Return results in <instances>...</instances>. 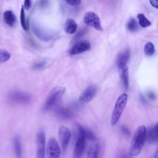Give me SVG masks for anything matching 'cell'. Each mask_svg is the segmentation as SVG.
Returning a JSON list of instances; mask_svg holds the SVG:
<instances>
[{
    "label": "cell",
    "instance_id": "7a4b0ae2",
    "mask_svg": "<svg viewBox=\"0 0 158 158\" xmlns=\"http://www.w3.org/2000/svg\"><path fill=\"white\" fill-rule=\"evenodd\" d=\"M65 93V88L62 86H57L53 88L49 93L46 99L43 109L44 111H48L52 108L62 98Z\"/></svg>",
    "mask_w": 158,
    "mask_h": 158
},
{
    "label": "cell",
    "instance_id": "6da1fadb",
    "mask_svg": "<svg viewBox=\"0 0 158 158\" xmlns=\"http://www.w3.org/2000/svg\"><path fill=\"white\" fill-rule=\"evenodd\" d=\"M146 140V128L144 126L138 127L132 138L128 154L130 156H136L140 154Z\"/></svg>",
    "mask_w": 158,
    "mask_h": 158
},
{
    "label": "cell",
    "instance_id": "44dd1931",
    "mask_svg": "<svg viewBox=\"0 0 158 158\" xmlns=\"http://www.w3.org/2000/svg\"><path fill=\"white\" fill-rule=\"evenodd\" d=\"M144 51L146 56H152L155 52V47L154 44L151 42L147 43L144 46Z\"/></svg>",
    "mask_w": 158,
    "mask_h": 158
},
{
    "label": "cell",
    "instance_id": "ba28073f",
    "mask_svg": "<svg viewBox=\"0 0 158 158\" xmlns=\"http://www.w3.org/2000/svg\"><path fill=\"white\" fill-rule=\"evenodd\" d=\"M96 91L97 89L96 86H88L80 95L78 98V102L81 104H85L90 102L95 96Z\"/></svg>",
    "mask_w": 158,
    "mask_h": 158
},
{
    "label": "cell",
    "instance_id": "d4e9b609",
    "mask_svg": "<svg viewBox=\"0 0 158 158\" xmlns=\"http://www.w3.org/2000/svg\"><path fill=\"white\" fill-rule=\"evenodd\" d=\"M85 136L86 139H88L91 141H94L96 140V137L94 135L93 133V132L86 128H85Z\"/></svg>",
    "mask_w": 158,
    "mask_h": 158
},
{
    "label": "cell",
    "instance_id": "5b68a950",
    "mask_svg": "<svg viewBox=\"0 0 158 158\" xmlns=\"http://www.w3.org/2000/svg\"><path fill=\"white\" fill-rule=\"evenodd\" d=\"M7 99L15 104H26L30 102L31 96L27 92L22 91H12L8 93Z\"/></svg>",
    "mask_w": 158,
    "mask_h": 158
},
{
    "label": "cell",
    "instance_id": "d6986e66",
    "mask_svg": "<svg viewBox=\"0 0 158 158\" xmlns=\"http://www.w3.org/2000/svg\"><path fill=\"white\" fill-rule=\"evenodd\" d=\"M56 114L59 117L63 119L70 118L72 117L73 115L72 112L70 109L63 107L57 108L56 110Z\"/></svg>",
    "mask_w": 158,
    "mask_h": 158
},
{
    "label": "cell",
    "instance_id": "f1b7e54d",
    "mask_svg": "<svg viewBox=\"0 0 158 158\" xmlns=\"http://www.w3.org/2000/svg\"><path fill=\"white\" fill-rule=\"evenodd\" d=\"M31 0H25L23 6L24 9L28 10L31 7Z\"/></svg>",
    "mask_w": 158,
    "mask_h": 158
},
{
    "label": "cell",
    "instance_id": "8992f818",
    "mask_svg": "<svg viewBox=\"0 0 158 158\" xmlns=\"http://www.w3.org/2000/svg\"><path fill=\"white\" fill-rule=\"evenodd\" d=\"M83 22L86 25L91 27L96 30L101 31L102 30L100 19L94 12H87L84 15Z\"/></svg>",
    "mask_w": 158,
    "mask_h": 158
},
{
    "label": "cell",
    "instance_id": "f546056e",
    "mask_svg": "<svg viewBox=\"0 0 158 158\" xmlns=\"http://www.w3.org/2000/svg\"><path fill=\"white\" fill-rule=\"evenodd\" d=\"M146 96H148V98L151 100H154L156 98V94L154 92L152 91H148L146 93Z\"/></svg>",
    "mask_w": 158,
    "mask_h": 158
},
{
    "label": "cell",
    "instance_id": "e0dca14e",
    "mask_svg": "<svg viewBox=\"0 0 158 158\" xmlns=\"http://www.w3.org/2000/svg\"><path fill=\"white\" fill-rule=\"evenodd\" d=\"M3 19L4 22L9 26L12 27L15 23L16 17L12 10H6L3 14Z\"/></svg>",
    "mask_w": 158,
    "mask_h": 158
},
{
    "label": "cell",
    "instance_id": "8fae6325",
    "mask_svg": "<svg viewBox=\"0 0 158 158\" xmlns=\"http://www.w3.org/2000/svg\"><path fill=\"white\" fill-rule=\"evenodd\" d=\"M45 135L43 131H40L36 138V158L45 157Z\"/></svg>",
    "mask_w": 158,
    "mask_h": 158
},
{
    "label": "cell",
    "instance_id": "9a60e30c",
    "mask_svg": "<svg viewBox=\"0 0 158 158\" xmlns=\"http://www.w3.org/2000/svg\"><path fill=\"white\" fill-rule=\"evenodd\" d=\"M14 149L17 158H22V144L19 136L16 135L13 139Z\"/></svg>",
    "mask_w": 158,
    "mask_h": 158
},
{
    "label": "cell",
    "instance_id": "5bb4252c",
    "mask_svg": "<svg viewBox=\"0 0 158 158\" xmlns=\"http://www.w3.org/2000/svg\"><path fill=\"white\" fill-rule=\"evenodd\" d=\"M100 153V147L99 143L95 141L89 146L86 158H99Z\"/></svg>",
    "mask_w": 158,
    "mask_h": 158
},
{
    "label": "cell",
    "instance_id": "7402d4cb",
    "mask_svg": "<svg viewBox=\"0 0 158 158\" xmlns=\"http://www.w3.org/2000/svg\"><path fill=\"white\" fill-rule=\"evenodd\" d=\"M11 54L9 52L4 49H0V64L5 63L10 59Z\"/></svg>",
    "mask_w": 158,
    "mask_h": 158
},
{
    "label": "cell",
    "instance_id": "9c48e42d",
    "mask_svg": "<svg viewBox=\"0 0 158 158\" xmlns=\"http://www.w3.org/2000/svg\"><path fill=\"white\" fill-rule=\"evenodd\" d=\"M91 49V44L88 41L81 40L75 43L70 49V55H76L81 54Z\"/></svg>",
    "mask_w": 158,
    "mask_h": 158
},
{
    "label": "cell",
    "instance_id": "2e32d148",
    "mask_svg": "<svg viewBox=\"0 0 158 158\" xmlns=\"http://www.w3.org/2000/svg\"><path fill=\"white\" fill-rule=\"evenodd\" d=\"M120 77L122 86L126 91L128 90L129 87V77H128V70L127 66L123 67L120 70Z\"/></svg>",
    "mask_w": 158,
    "mask_h": 158
},
{
    "label": "cell",
    "instance_id": "4316f807",
    "mask_svg": "<svg viewBox=\"0 0 158 158\" xmlns=\"http://www.w3.org/2000/svg\"><path fill=\"white\" fill-rule=\"evenodd\" d=\"M121 129V131L123 133V135H125V136H130L131 135V133L130 131V130H128V128L127 127H126L125 126H121L120 127Z\"/></svg>",
    "mask_w": 158,
    "mask_h": 158
},
{
    "label": "cell",
    "instance_id": "1f68e13d",
    "mask_svg": "<svg viewBox=\"0 0 158 158\" xmlns=\"http://www.w3.org/2000/svg\"><path fill=\"white\" fill-rule=\"evenodd\" d=\"M119 158H131V157L125 153H122L119 155Z\"/></svg>",
    "mask_w": 158,
    "mask_h": 158
},
{
    "label": "cell",
    "instance_id": "cb8c5ba5",
    "mask_svg": "<svg viewBox=\"0 0 158 158\" xmlns=\"http://www.w3.org/2000/svg\"><path fill=\"white\" fill-rule=\"evenodd\" d=\"M127 27L128 28V30H130V31L134 32L135 31H136L138 28V25L137 22L136 21V20L135 19H131L127 23Z\"/></svg>",
    "mask_w": 158,
    "mask_h": 158
},
{
    "label": "cell",
    "instance_id": "83f0119b",
    "mask_svg": "<svg viewBox=\"0 0 158 158\" xmlns=\"http://www.w3.org/2000/svg\"><path fill=\"white\" fill-rule=\"evenodd\" d=\"M69 4L72 6H78L80 4L81 0H65Z\"/></svg>",
    "mask_w": 158,
    "mask_h": 158
},
{
    "label": "cell",
    "instance_id": "4dcf8cb0",
    "mask_svg": "<svg viewBox=\"0 0 158 158\" xmlns=\"http://www.w3.org/2000/svg\"><path fill=\"white\" fill-rule=\"evenodd\" d=\"M149 2L151 6L155 9L158 8V0H149Z\"/></svg>",
    "mask_w": 158,
    "mask_h": 158
},
{
    "label": "cell",
    "instance_id": "603a6c76",
    "mask_svg": "<svg viewBox=\"0 0 158 158\" xmlns=\"http://www.w3.org/2000/svg\"><path fill=\"white\" fill-rule=\"evenodd\" d=\"M20 23H21V25H22V28H23V30H28V25H27V20H26V18H25V9H24V8H23V6H22L21 10H20Z\"/></svg>",
    "mask_w": 158,
    "mask_h": 158
},
{
    "label": "cell",
    "instance_id": "ac0fdd59",
    "mask_svg": "<svg viewBox=\"0 0 158 158\" xmlns=\"http://www.w3.org/2000/svg\"><path fill=\"white\" fill-rule=\"evenodd\" d=\"M77 28V23L72 19H68L64 25V30L67 34L74 33Z\"/></svg>",
    "mask_w": 158,
    "mask_h": 158
},
{
    "label": "cell",
    "instance_id": "52a82bcc",
    "mask_svg": "<svg viewBox=\"0 0 158 158\" xmlns=\"http://www.w3.org/2000/svg\"><path fill=\"white\" fill-rule=\"evenodd\" d=\"M46 152L48 158H59L60 151L56 139L51 138L49 139L46 146Z\"/></svg>",
    "mask_w": 158,
    "mask_h": 158
},
{
    "label": "cell",
    "instance_id": "277c9868",
    "mask_svg": "<svg viewBox=\"0 0 158 158\" xmlns=\"http://www.w3.org/2000/svg\"><path fill=\"white\" fill-rule=\"evenodd\" d=\"M127 99L128 96L126 93L121 94L117 98L111 115L110 122L112 125H115L120 119L123 110L127 104Z\"/></svg>",
    "mask_w": 158,
    "mask_h": 158
},
{
    "label": "cell",
    "instance_id": "484cf974",
    "mask_svg": "<svg viewBox=\"0 0 158 158\" xmlns=\"http://www.w3.org/2000/svg\"><path fill=\"white\" fill-rule=\"evenodd\" d=\"M46 63V62L44 61V60L41 61L40 62L35 63L33 65V69H41V68H43V67L45 66Z\"/></svg>",
    "mask_w": 158,
    "mask_h": 158
},
{
    "label": "cell",
    "instance_id": "d6a6232c",
    "mask_svg": "<svg viewBox=\"0 0 158 158\" xmlns=\"http://www.w3.org/2000/svg\"><path fill=\"white\" fill-rule=\"evenodd\" d=\"M149 158H158V154H157V151L156 150L151 156H149Z\"/></svg>",
    "mask_w": 158,
    "mask_h": 158
},
{
    "label": "cell",
    "instance_id": "7c38bea8",
    "mask_svg": "<svg viewBox=\"0 0 158 158\" xmlns=\"http://www.w3.org/2000/svg\"><path fill=\"white\" fill-rule=\"evenodd\" d=\"M130 52L128 49H125V51H122L121 53L118 54L116 62H117L118 69L119 70H120L123 67L127 65V63L128 61V59L130 58Z\"/></svg>",
    "mask_w": 158,
    "mask_h": 158
},
{
    "label": "cell",
    "instance_id": "ffe728a7",
    "mask_svg": "<svg viewBox=\"0 0 158 158\" xmlns=\"http://www.w3.org/2000/svg\"><path fill=\"white\" fill-rule=\"evenodd\" d=\"M137 18L138 19L139 25L143 28L149 27L151 25V22L145 17L143 14H138L137 15Z\"/></svg>",
    "mask_w": 158,
    "mask_h": 158
},
{
    "label": "cell",
    "instance_id": "30bf717a",
    "mask_svg": "<svg viewBox=\"0 0 158 158\" xmlns=\"http://www.w3.org/2000/svg\"><path fill=\"white\" fill-rule=\"evenodd\" d=\"M58 135L60 141L62 149L63 151H65L70 139V131L66 127L62 125L59 128Z\"/></svg>",
    "mask_w": 158,
    "mask_h": 158
},
{
    "label": "cell",
    "instance_id": "3957f363",
    "mask_svg": "<svg viewBox=\"0 0 158 158\" xmlns=\"http://www.w3.org/2000/svg\"><path fill=\"white\" fill-rule=\"evenodd\" d=\"M77 127L78 129V136L73 149V158H81L84 152L86 140L85 128L79 124H77Z\"/></svg>",
    "mask_w": 158,
    "mask_h": 158
},
{
    "label": "cell",
    "instance_id": "4fadbf2b",
    "mask_svg": "<svg viewBox=\"0 0 158 158\" xmlns=\"http://www.w3.org/2000/svg\"><path fill=\"white\" fill-rule=\"evenodd\" d=\"M158 124L156 123V125L153 127H150L148 130H146V139L149 143H154L157 142L158 139Z\"/></svg>",
    "mask_w": 158,
    "mask_h": 158
}]
</instances>
